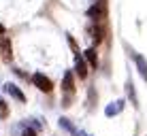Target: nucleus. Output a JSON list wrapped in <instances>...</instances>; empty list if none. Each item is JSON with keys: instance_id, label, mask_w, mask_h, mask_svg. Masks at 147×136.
<instances>
[{"instance_id": "nucleus-4", "label": "nucleus", "mask_w": 147, "mask_h": 136, "mask_svg": "<svg viewBox=\"0 0 147 136\" xmlns=\"http://www.w3.org/2000/svg\"><path fill=\"white\" fill-rule=\"evenodd\" d=\"M0 55H2L4 62H11L13 60V45L9 36H0Z\"/></svg>"}, {"instance_id": "nucleus-13", "label": "nucleus", "mask_w": 147, "mask_h": 136, "mask_svg": "<svg viewBox=\"0 0 147 136\" xmlns=\"http://www.w3.org/2000/svg\"><path fill=\"white\" fill-rule=\"evenodd\" d=\"M9 117V104L4 102V98H0V119H7Z\"/></svg>"}, {"instance_id": "nucleus-17", "label": "nucleus", "mask_w": 147, "mask_h": 136, "mask_svg": "<svg viewBox=\"0 0 147 136\" xmlns=\"http://www.w3.org/2000/svg\"><path fill=\"white\" fill-rule=\"evenodd\" d=\"M83 136H90V134H83Z\"/></svg>"}, {"instance_id": "nucleus-7", "label": "nucleus", "mask_w": 147, "mask_h": 136, "mask_svg": "<svg viewBox=\"0 0 147 136\" xmlns=\"http://www.w3.org/2000/svg\"><path fill=\"white\" fill-rule=\"evenodd\" d=\"M126 107V100H115V102H111L107 109H105V115L107 117H115V115H119L121 111Z\"/></svg>"}, {"instance_id": "nucleus-6", "label": "nucleus", "mask_w": 147, "mask_h": 136, "mask_svg": "<svg viewBox=\"0 0 147 136\" xmlns=\"http://www.w3.org/2000/svg\"><path fill=\"white\" fill-rule=\"evenodd\" d=\"M130 55H132V60H134V64H136V70H139V74L147 81V60H145L141 53H134V51L130 53Z\"/></svg>"}, {"instance_id": "nucleus-1", "label": "nucleus", "mask_w": 147, "mask_h": 136, "mask_svg": "<svg viewBox=\"0 0 147 136\" xmlns=\"http://www.w3.org/2000/svg\"><path fill=\"white\" fill-rule=\"evenodd\" d=\"M88 17L92 19V21H102V19H107V0L94 2L92 7L88 9Z\"/></svg>"}, {"instance_id": "nucleus-3", "label": "nucleus", "mask_w": 147, "mask_h": 136, "mask_svg": "<svg viewBox=\"0 0 147 136\" xmlns=\"http://www.w3.org/2000/svg\"><path fill=\"white\" fill-rule=\"evenodd\" d=\"M32 85H34L36 89H40V92H45V94H49V92L53 89L51 79L45 77L43 72H34V74H32Z\"/></svg>"}, {"instance_id": "nucleus-2", "label": "nucleus", "mask_w": 147, "mask_h": 136, "mask_svg": "<svg viewBox=\"0 0 147 136\" xmlns=\"http://www.w3.org/2000/svg\"><path fill=\"white\" fill-rule=\"evenodd\" d=\"M62 92L66 94L64 107H68V100H70V96L75 94V72H73V70H66V72H64V79H62Z\"/></svg>"}, {"instance_id": "nucleus-9", "label": "nucleus", "mask_w": 147, "mask_h": 136, "mask_svg": "<svg viewBox=\"0 0 147 136\" xmlns=\"http://www.w3.org/2000/svg\"><path fill=\"white\" fill-rule=\"evenodd\" d=\"M75 74L79 79H88V64L81 55H77V60H75Z\"/></svg>"}, {"instance_id": "nucleus-14", "label": "nucleus", "mask_w": 147, "mask_h": 136, "mask_svg": "<svg viewBox=\"0 0 147 136\" xmlns=\"http://www.w3.org/2000/svg\"><path fill=\"white\" fill-rule=\"evenodd\" d=\"M68 45H70V47H73V51H75V53H77V55H79V49H77V43H75V41H73V36H68Z\"/></svg>"}, {"instance_id": "nucleus-11", "label": "nucleus", "mask_w": 147, "mask_h": 136, "mask_svg": "<svg viewBox=\"0 0 147 136\" xmlns=\"http://www.w3.org/2000/svg\"><path fill=\"white\" fill-rule=\"evenodd\" d=\"M81 58L85 60V64H88L90 68H96V66H98V55H96V49H85Z\"/></svg>"}, {"instance_id": "nucleus-8", "label": "nucleus", "mask_w": 147, "mask_h": 136, "mask_svg": "<svg viewBox=\"0 0 147 136\" xmlns=\"http://www.w3.org/2000/svg\"><path fill=\"white\" fill-rule=\"evenodd\" d=\"M88 30H90V34H92V38L96 41V45L102 43V38H105V28L100 26V21H92V26H90Z\"/></svg>"}, {"instance_id": "nucleus-15", "label": "nucleus", "mask_w": 147, "mask_h": 136, "mask_svg": "<svg viewBox=\"0 0 147 136\" xmlns=\"http://www.w3.org/2000/svg\"><path fill=\"white\" fill-rule=\"evenodd\" d=\"M22 136H36V132H34L32 128H26V130L22 132Z\"/></svg>"}, {"instance_id": "nucleus-10", "label": "nucleus", "mask_w": 147, "mask_h": 136, "mask_svg": "<svg viewBox=\"0 0 147 136\" xmlns=\"http://www.w3.org/2000/svg\"><path fill=\"white\" fill-rule=\"evenodd\" d=\"M126 96H128V100H130V104H132L134 109H139V98H136V89H134V83L130 81H126Z\"/></svg>"}, {"instance_id": "nucleus-12", "label": "nucleus", "mask_w": 147, "mask_h": 136, "mask_svg": "<svg viewBox=\"0 0 147 136\" xmlns=\"http://www.w3.org/2000/svg\"><path fill=\"white\" fill-rule=\"evenodd\" d=\"M60 128H62V130H66V132H68L70 136H79V130L75 128V125L70 123V119H66V117H60Z\"/></svg>"}, {"instance_id": "nucleus-16", "label": "nucleus", "mask_w": 147, "mask_h": 136, "mask_svg": "<svg viewBox=\"0 0 147 136\" xmlns=\"http://www.w3.org/2000/svg\"><path fill=\"white\" fill-rule=\"evenodd\" d=\"M4 34H7V28H4L2 23H0V36H4Z\"/></svg>"}, {"instance_id": "nucleus-5", "label": "nucleus", "mask_w": 147, "mask_h": 136, "mask_svg": "<svg viewBox=\"0 0 147 136\" xmlns=\"http://www.w3.org/2000/svg\"><path fill=\"white\" fill-rule=\"evenodd\" d=\"M4 94H9L11 98L17 100V102H26V96H24V92L15 83H4Z\"/></svg>"}]
</instances>
